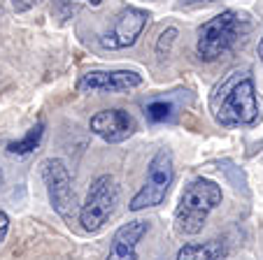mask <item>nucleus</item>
<instances>
[{
    "instance_id": "4",
    "label": "nucleus",
    "mask_w": 263,
    "mask_h": 260,
    "mask_svg": "<svg viewBox=\"0 0 263 260\" xmlns=\"http://www.w3.org/2000/svg\"><path fill=\"white\" fill-rule=\"evenodd\" d=\"M117 205H119V186H117L115 177L109 174H100L89 188L86 202L80 209V223L86 232H96L107 223V218L115 214Z\"/></svg>"
},
{
    "instance_id": "7",
    "label": "nucleus",
    "mask_w": 263,
    "mask_h": 260,
    "mask_svg": "<svg viewBox=\"0 0 263 260\" xmlns=\"http://www.w3.org/2000/svg\"><path fill=\"white\" fill-rule=\"evenodd\" d=\"M149 21V12L140 10V7H124L119 14L112 19L103 35H100V47L103 49H126L133 47L135 39L144 30Z\"/></svg>"
},
{
    "instance_id": "18",
    "label": "nucleus",
    "mask_w": 263,
    "mask_h": 260,
    "mask_svg": "<svg viewBox=\"0 0 263 260\" xmlns=\"http://www.w3.org/2000/svg\"><path fill=\"white\" fill-rule=\"evenodd\" d=\"M258 56H261V61H263V37H261V42H258Z\"/></svg>"
},
{
    "instance_id": "5",
    "label": "nucleus",
    "mask_w": 263,
    "mask_h": 260,
    "mask_svg": "<svg viewBox=\"0 0 263 260\" xmlns=\"http://www.w3.org/2000/svg\"><path fill=\"white\" fill-rule=\"evenodd\" d=\"M175 167H173V153L170 149H159L147 167V179L144 186L138 191V195L130 200V211H140L147 207H156L165 200L168 188L173 184Z\"/></svg>"
},
{
    "instance_id": "10",
    "label": "nucleus",
    "mask_w": 263,
    "mask_h": 260,
    "mask_svg": "<svg viewBox=\"0 0 263 260\" xmlns=\"http://www.w3.org/2000/svg\"><path fill=\"white\" fill-rule=\"evenodd\" d=\"M149 223L147 221H130L124 223L112 237V246H109L107 260H138L135 246L138 242L147 235Z\"/></svg>"
},
{
    "instance_id": "11",
    "label": "nucleus",
    "mask_w": 263,
    "mask_h": 260,
    "mask_svg": "<svg viewBox=\"0 0 263 260\" xmlns=\"http://www.w3.org/2000/svg\"><path fill=\"white\" fill-rule=\"evenodd\" d=\"M223 244L219 239H210L203 244H184L177 253V260H221Z\"/></svg>"
},
{
    "instance_id": "6",
    "label": "nucleus",
    "mask_w": 263,
    "mask_h": 260,
    "mask_svg": "<svg viewBox=\"0 0 263 260\" xmlns=\"http://www.w3.org/2000/svg\"><path fill=\"white\" fill-rule=\"evenodd\" d=\"M40 174L45 179L47 193H49V202L56 209V214L65 221H72L74 216V191H72V179L61 158H47L40 163Z\"/></svg>"
},
{
    "instance_id": "17",
    "label": "nucleus",
    "mask_w": 263,
    "mask_h": 260,
    "mask_svg": "<svg viewBox=\"0 0 263 260\" xmlns=\"http://www.w3.org/2000/svg\"><path fill=\"white\" fill-rule=\"evenodd\" d=\"M184 5H196V3H212V0H182Z\"/></svg>"
},
{
    "instance_id": "14",
    "label": "nucleus",
    "mask_w": 263,
    "mask_h": 260,
    "mask_svg": "<svg viewBox=\"0 0 263 260\" xmlns=\"http://www.w3.org/2000/svg\"><path fill=\"white\" fill-rule=\"evenodd\" d=\"M175 37H177V28H168L163 30V35L159 37V42H156V54H159V58H165L170 51V45L175 42Z\"/></svg>"
},
{
    "instance_id": "19",
    "label": "nucleus",
    "mask_w": 263,
    "mask_h": 260,
    "mask_svg": "<svg viewBox=\"0 0 263 260\" xmlns=\"http://www.w3.org/2000/svg\"><path fill=\"white\" fill-rule=\"evenodd\" d=\"M86 3H91V5H100L103 0H86Z\"/></svg>"
},
{
    "instance_id": "15",
    "label": "nucleus",
    "mask_w": 263,
    "mask_h": 260,
    "mask_svg": "<svg viewBox=\"0 0 263 260\" xmlns=\"http://www.w3.org/2000/svg\"><path fill=\"white\" fill-rule=\"evenodd\" d=\"M40 3V0H12V5H14L16 12H28L30 7H35Z\"/></svg>"
},
{
    "instance_id": "3",
    "label": "nucleus",
    "mask_w": 263,
    "mask_h": 260,
    "mask_svg": "<svg viewBox=\"0 0 263 260\" xmlns=\"http://www.w3.org/2000/svg\"><path fill=\"white\" fill-rule=\"evenodd\" d=\"M221 202V188L210 179H194L189 186L184 188L179 197L177 211V228L184 235H198L203 230L208 214Z\"/></svg>"
},
{
    "instance_id": "9",
    "label": "nucleus",
    "mask_w": 263,
    "mask_h": 260,
    "mask_svg": "<svg viewBox=\"0 0 263 260\" xmlns=\"http://www.w3.org/2000/svg\"><path fill=\"white\" fill-rule=\"evenodd\" d=\"M91 133L109 144L124 142L135 133V121L124 109H103L91 116Z\"/></svg>"
},
{
    "instance_id": "2",
    "label": "nucleus",
    "mask_w": 263,
    "mask_h": 260,
    "mask_svg": "<svg viewBox=\"0 0 263 260\" xmlns=\"http://www.w3.org/2000/svg\"><path fill=\"white\" fill-rule=\"evenodd\" d=\"M249 24L242 14L233 10H226L217 14L214 19L205 21L198 30V42H196V51L203 61H217L226 51H231L240 42L245 33H247Z\"/></svg>"
},
{
    "instance_id": "13",
    "label": "nucleus",
    "mask_w": 263,
    "mask_h": 260,
    "mask_svg": "<svg viewBox=\"0 0 263 260\" xmlns=\"http://www.w3.org/2000/svg\"><path fill=\"white\" fill-rule=\"evenodd\" d=\"M170 112H173V105L165 103V100H156V103H149L147 109H144V114H147L149 121H165V118L170 116Z\"/></svg>"
},
{
    "instance_id": "12",
    "label": "nucleus",
    "mask_w": 263,
    "mask_h": 260,
    "mask_svg": "<svg viewBox=\"0 0 263 260\" xmlns=\"http://www.w3.org/2000/svg\"><path fill=\"white\" fill-rule=\"evenodd\" d=\"M42 135H45V121L33 126L21 139H14V142L7 144V153H10V156H26V153L35 151L37 144H40V139H42Z\"/></svg>"
},
{
    "instance_id": "1",
    "label": "nucleus",
    "mask_w": 263,
    "mask_h": 260,
    "mask_svg": "<svg viewBox=\"0 0 263 260\" xmlns=\"http://www.w3.org/2000/svg\"><path fill=\"white\" fill-rule=\"evenodd\" d=\"M217 123L221 126H249L258 118V98L254 77L249 70H233L226 74L221 84H217L210 98Z\"/></svg>"
},
{
    "instance_id": "8",
    "label": "nucleus",
    "mask_w": 263,
    "mask_h": 260,
    "mask_svg": "<svg viewBox=\"0 0 263 260\" xmlns=\"http://www.w3.org/2000/svg\"><path fill=\"white\" fill-rule=\"evenodd\" d=\"M142 77L133 70H93L80 77L77 91L80 93H124L138 89Z\"/></svg>"
},
{
    "instance_id": "16",
    "label": "nucleus",
    "mask_w": 263,
    "mask_h": 260,
    "mask_svg": "<svg viewBox=\"0 0 263 260\" xmlns=\"http://www.w3.org/2000/svg\"><path fill=\"white\" fill-rule=\"evenodd\" d=\"M7 230H10V218H7V214H5V211H0V244L5 242Z\"/></svg>"
}]
</instances>
